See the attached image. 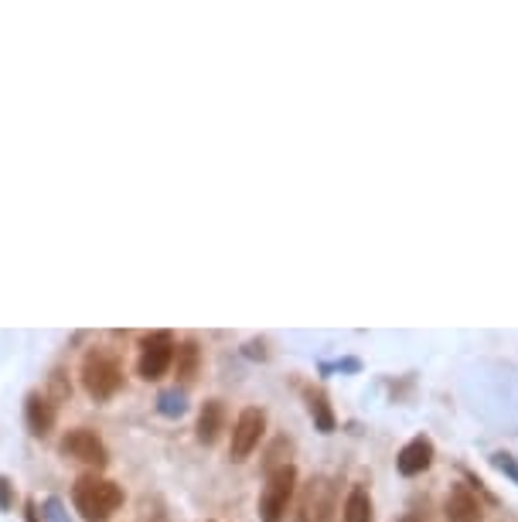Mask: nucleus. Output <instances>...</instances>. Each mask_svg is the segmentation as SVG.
I'll return each mask as SVG.
<instances>
[{
	"label": "nucleus",
	"mask_w": 518,
	"mask_h": 522,
	"mask_svg": "<svg viewBox=\"0 0 518 522\" xmlns=\"http://www.w3.org/2000/svg\"><path fill=\"white\" fill-rule=\"evenodd\" d=\"M444 519L447 522H481L484 519V505L478 499L471 485H450L447 499H444Z\"/></svg>",
	"instance_id": "nucleus-9"
},
{
	"label": "nucleus",
	"mask_w": 518,
	"mask_h": 522,
	"mask_svg": "<svg viewBox=\"0 0 518 522\" xmlns=\"http://www.w3.org/2000/svg\"><path fill=\"white\" fill-rule=\"evenodd\" d=\"M174 355H178V342H174L171 331H150L144 342H140V359H137L140 379H147V383L164 379L167 369L174 366Z\"/></svg>",
	"instance_id": "nucleus-4"
},
{
	"label": "nucleus",
	"mask_w": 518,
	"mask_h": 522,
	"mask_svg": "<svg viewBox=\"0 0 518 522\" xmlns=\"http://www.w3.org/2000/svg\"><path fill=\"white\" fill-rule=\"evenodd\" d=\"M304 396H307V410H311L314 427L321 430V434H334V427H338V417H334V410H331L328 393H324V389L307 386Z\"/></svg>",
	"instance_id": "nucleus-13"
},
{
	"label": "nucleus",
	"mask_w": 518,
	"mask_h": 522,
	"mask_svg": "<svg viewBox=\"0 0 518 522\" xmlns=\"http://www.w3.org/2000/svg\"><path fill=\"white\" fill-rule=\"evenodd\" d=\"M55 417H58V406L52 396L45 393H28L24 400V420H28V430L35 437H48L55 427Z\"/></svg>",
	"instance_id": "nucleus-10"
},
{
	"label": "nucleus",
	"mask_w": 518,
	"mask_h": 522,
	"mask_svg": "<svg viewBox=\"0 0 518 522\" xmlns=\"http://www.w3.org/2000/svg\"><path fill=\"white\" fill-rule=\"evenodd\" d=\"M198 441H202L205 447H212L215 441L222 437L225 430V403L222 400H208L202 406V413H198Z\"/></svg>",
	"instance_id": "nucleus-11"
},
{
	"label": "nucleus",
	"mask_w": 518,
	"mask_h": 522,
	"mask_svg": "<svg viewBox=\"0 0 518 522\" xmlns=\"http://www.w3.org/2000/svg\"><path fill=\"white\" fill-rule=\"evenodd\" d=\"M263 434H266V410L263 406H246V410L236 417V424H232L229 458L246 461L259 447V441H263Z\"/></svg>",
	"instance_id": "nucleus-6"
},
{
	"label": "nucleus",
	"mask_w": 518,
	"mask_h": 522,
	"mask_svg": "<svg viewBox=\"0 0 518 522\" xmlns=\"http://www.w3.org/2000/svg\"><path fill=\"white\" fill-rule=\"evenodd\" d=\"M161 410L164 413H181V410H185V400H181L178 393H164L161 396Z\"/></svg>",
	"instance_id": "nucleus-16"
},
{
	"label": "nucleus",
	"mask_w": 518,
	"mask_h": 522,
	"mask_svg": "<svg viewBox=\"0 0 518 522\" xmlns=\"http://www.w3.org/2000/svg\"><path fill=\"white\" fill-rule=\"evenodd\" d=\"M72 505L86 522H110L123 505V488L103 478L99 471L79 475L72 485Z\"/></svg>",
	"instance_id": "nucleus-1"
},
{
	"label": "nucleus",
	"mask_w": 518,
	"mask_h": 522,
	"mask_svg": "<svg viewBox=\"0 0 518 522\" xmlns=\"http://www.w3.org/2000/svg\"><path fill=\"white\" fill-rule=\"evenodd\" d=\"M79 379H82V389H86L96 403H106L123 389V362L116 359L110 348H89V352L82 355Z\"/></svg>",
	"instance_id": "nucleus-2"
},
{
	"label": "nucleus",
	"mask_w": 518,
	"mask_h": 522,
	"mask_svg": "<svg viewBox=\"0 0 518 522\" xmlns=\"http://www.w3.org/2000/svg\"><path fill=\"white\" fill-rule=\"evenodd\" d=\"M58 447H62L65 458H72L79 464H89V468H96V471H103L106 464H110V451H106L103 437H99L96 430H89V427L69 430Z\"/></svg>",
	"instance_id": "nucleus-7"
},
{
	"label": "nucleus",
	"mask_w": 518,
	"mask_h": 522,
	"mask_svg": "<svg viewBox=\"0 0 518 522\" xmlns=\"http://www.w3.org/2000/svg\"><path fill=\"white\" fill-rule=\"evenodd\" d=\"M488 461H491V468H498L501 475L512 478V482L518 485V458H515V454H508V451H495Z\"/></svg>",
	"instance_id": "nucleus-15"
},
{
	"label": "nucleus",
	"mask_w": 518,
	"mask_h": 522,
	"mask_svg": "<svg viewBox=\"0 0 518 522\" xmlns=\"http://www.w3.org/2000/svg\"><path fill=\"white\" fill-rule=\"evenodd\" d=\"M433 458H437V447H433V441L426 434H416L413 441H406L403 447H399L396 471L403 478H416V475H423V471L433 468Z\"/></svg>",
	"instance_id": "nucleus-8"
},
{
	"label": "nucleus",
	"mask_w": 518,
	"mask_h": 522,
	"mask_svg": "<svg viewBox=\"0 0 518 522\" xmlns=\"http://www.w3.org/2000/svg\"><path fill=\"white\" fill-rule=\"evenodd\" d=\"M297 492V468L294 464H283V468L270 471L259 495V522H287L290 499Z\"/></svg>",
	"instance_id": "nucleus-3"
},
{
	"label": "nucleus",
	"mask_w": 518,
	"mask_h": 522,
	"mask_svg": "<svg viewBox=\"0 0 518 522\" xmlns=\"http://www.w3.org/2000/svg\"><path fill=\"white\" fill-rule=\"evenodd\" d=\"M24 512H28V522H38V509H35V502L24 505Z\"/></svg>",
	"instance_id": "nucleus-18"
},
{
	"label": "nucleus",
	"mask_w": 518,
	"mask_h": 522,
	"mask_svg": "<svg viewBox=\"0 0 518 522\" xmlns=\"http://www.w3.org/2000/svg\"><path fill=\"white\" fill-rule=\"evenodd\" d=\"M396 522H430V519H426L423 512H416V509H413V512H406V516H399Z\"/></svg>",
	"instance_id": "nucleus-17"
},
{
	"label": "nucleus",
	"mask_w": 518,
	"mask_h": 522,
	"mask_svg": "<svg viewBox=\"0 0 518 522\" xmlns=\"http://www.w3.org/2000/svg\"><path fill=\"white\" fill-rule=\"evenodd\" d=\"M178 376L185 379V383H191L195 379V372H198V359H202V352H198V345L195 342H185V345H178Z\"/></svg>",
	"instance_id": "nucleus-14"
},
{
	"label": "nucleus",
	"mask_w": 518,
	"mask_h": 522,
	"mask_svg": "<svg viewBox=\"0 0 518 522\" xmlns=\"http://www.w3.org/2000/svg\"><path fill=\"white\" fill-rule=\"evenodd\" d=\"M334 512H338V492H334V482L324 475L311 478L300 492V512L297 522H334Z\"/></svg>",
	"instance_id": "nucleus-5"
},
{
	"label": "nucleus",
	"mask_w": 518,
	"mask_h": 522,
	"mask_svg": "<svg viewBox=\"0 0 518 522\" xmlns=\"http://www.w3.org/2000/svg\"><path fill=\"white\" fill-rule=\"evenodd\" d=\"M341 522H375V505H372V495L365 485H352V492L345 495Z\"/></svg>",
	"instance_id": "nucleus-12"
}]
</instances>
